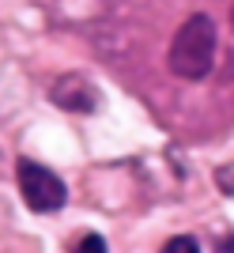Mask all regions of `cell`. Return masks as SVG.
I'll list each match as a JSON object with an SVG mask.
<instances>
[{
  "instance_id": "cell-5",
  "label": "cell",
  "mask_w": 234,
  "mask_h": 253,
  "mask_svg": "<svg viewBox=\"0 0 234 253\" xmlns=\"http://www.w3.org/2000/svg\"><path fill=\"white\" fill-rule=\"evenodd\" d=\"M76 253H106V242L98 234H83V242L76 246Z\"/></svg>"
},
{
  "instance_id": "cell-3",
  "label": "cell",
  "mask_w": 234,
  "mask_h": 253,
  "mask_svg": "<svg viewBox=\"0 0 234 253\" xmlns=\"http://www.w3.org/2000/svg\"><path fill=\"white\" fill-rule=\"evenodd\" d=\"M49 95H53V102L61 106V110H72V114H95V110H98V91H95V84H91V80H83L79 72L61 76Z\"/></svg>"
},
{
  "instance_id": "cell-2",
  "label": "cell",
  "mask_w": 234,
  "mask_h": 253,
  "mask_svg": "<svg viewBox=\"0 0 234 253\" xmlns=\"http://www.w3.org/2000/svg\"><path fill=\"white\" fill-rule=\"evenodd\" d=\"M15 178H19V193H23V201H27L31 211H57V208H64V201H68L64 181L57 178L53 170L38 167L31 159H19Z\"/></svg>"
},
{
  "instance_id": "cell-6",
  "label": "cell",
  "mask_w": 234,
  "mask_h": 253,
  "mask_svg": "<svg viewBox=\"0 0 234 253\" xmlns=\"http://www.w3.org/2000/svg\"><path fill=\"white\" fill-rule=\"evenodd\" d=\"M215 253H234V234H223V238L215 242Z\"/></svg>"
},
{
  "instance_id": "cell-1",
  "label": "cell",
  "mask_w": 234,
  "mask_h": 253,
  "mask_svg": "<svg viewBox=\"0 0 234 253\" xmlns=\"http://www.w3.org/2000/svg\"><path fill=\"white\" fill-rule=\"evenodd\" d=\"M215 64V23L196 11L178 27L170 42V53H166V68H170L178 80H204Z\"/></svg>"
},
{
  "instance_id": "cell-4",
  "label": "cell",
  "mask_w": 234,
  "mask_h": 253,
  "mask_svg": "<svg viewBox=\"0 0 234 253\" xmlns=\"http://www.w3.org/2000/svg\"><path fill=\"white\" fill-rule=\"evenodd\" d=\"M162 253H200V246L193 242V238H185V234H178V238H170V242L162 246Z\"/></svg>"
},
{
  "instance_id": "cell-7",
  "label": "cell",
  "mask_w": 234,
  "mask_h": 253,
  "mask_svg": "<svg viewBox=\"0 0 234 253\" xmlns=\"http://www.w3.org/2000/svg\"><path fill=\"white\" fill-rule=\"evenodd\" d=\"M231 27H234V8H231Z\"/></svg>"
}]
</instances>
